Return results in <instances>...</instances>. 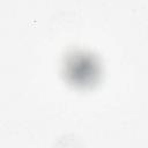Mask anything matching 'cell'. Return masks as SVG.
Masks as SVG:
<instances>
[{"instance_id": "obj_1", "label": "cell", "mask_w": 148, "mask_h": 148, "mask_svg": "<svg viewBox=\"0 0 148 148\" xmlns=\"http://www.w3.org/2000/svg\"><path fill=\"white\" fill-rule=\"evenodd\" d=\"M67 74L72 76L75 83L87 84L94 82V76L97 75V64L89 54H75L67 62Z\"/></svg>"}]
</instances>
